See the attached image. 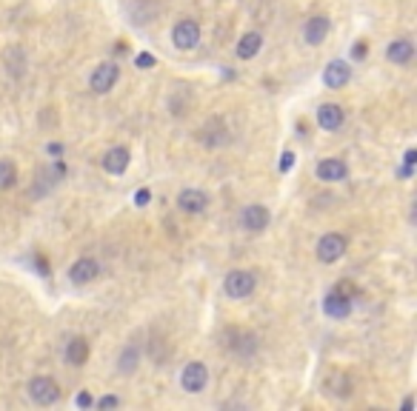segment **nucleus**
Masks as SVG:
<instances>
[{
	"mask_svg": "<svg viewBox=\"0 0 417 411\" xmlns=\"http://www.w3.org/2000/svg\"><path fill=\"white\" fill-rule=\"evenodd\" d=\"M254 286H258V277H254V272H246V269L229 272V274H226V283H223L226 295H229L231 300H243V297H249V295L254 292Z\"/></svg>",
	"mask_w": 417,
	"mask_h": 411,
	"instance_id": "1",
	"label": "nucleus"
},
{
	"mask_svg": "<svg viewBox=\"0 0 417 411\" xmlns=\"http://www.w3.org/2000/svg\"><path fill=\"white\" fill-rule=\"evenodd\" d=\"M223 340H226V349L231 354H238V357H251L254 351H258V337H254L251 331H246V329H229L223 334Z\"/></svg>",
	"mask_w": 417,
	"mask_h": 411,
	"instance_id": "2",
	"label": "nucleus"
},
{
	"mask_svg": "<svg viewBox=\"0 0 417 411\" xmlns=\"http://www.w3.org/2000/svg\"><path fill=\"white\" fill-rule=\"evenodd\" d=\"M29 397L37 403V405H52L60 400V389H57V383L52 377H46V374H37L29 380Z\"/></svg>",
	"mask_w": 417,
	"mask_h": 411,
	"instance_id": "3",
	"label": "nucleus"
},
{
	"mask_svg": "<svg viewBox=\"0 0 417 411\" xmlns=\"http://www.w3.org/2000/svg\"><path fill=\"white\" fill-rule=\"evenodd\" d=\"M172 43L177 46V49H183V52L195 49V46L200 43V23L197 20H180V23H175Z\"/></svg>",
	"mask_w": 417,
	"mask_h": 411,
	"instance_id": "4",
	"label": "nucleus"
},
{
	"mask_svg": "<svg viewBox=\"0 0 417 411\" xmlns=\"http://www.w3.org/2000/svg\"><path fill=\"white\" fill-rule=\"evenodd\" d=\"M346 249H349V240H346L343 234H326V237H320V243H317V260L320 263H337Z\"/></svg>",
	"mask_w": 417,
	"mask_h": 411,
	"instance_id": "5",
	"label": "nucleus"
},
{
	"mask_svg": "<svg viewBox=\"0 0 417 411\" xmlns=\"http://www.w3.org/2000/svg\"><path fill=\"white\" fill-rule=\"evenodd\" d=\"M121 78V66L118 63H100L95 71H91V78H89V86L95 94H106L114 83H118Z\"/></svg>",
	"mask_w": 417,
	"mask_h": 411,
	"instance_id": "6",
	"label": "nucleus"
},
{
	"mask_svg": "<svg viewBox=\"0 0 417 411\" xmlns=\"http://www.w3.org/2000/svg\"><path fill=\"white\" fill-rule=\"evenodd\" d=\"M200 143L208 149H218L223 146V143H229V129L220 117H212V120H206V126L200 129Z\"/></svg>",
	"mask_w": 417,
	"mask_h": 411,
	"instance_id": "7",
	"label": "nucleus"
},
{
	"mask_svg": "<svg viewBox=\"0 0 417 411\" xmlns=\"http://www.w3.org/2000/svg\"><path fill=\"white\" fill-rule=\"evenodd\" d=\"M180 383H183V389H186V392L197 394V392L206 389V383H208V369L203 366V362H189V366L183 369V374H180Z\"/></svg>",
	"mask_w": 417,
	"mask_h": 411,
	"instance_id": "8",
	"label": "nucleus"
},
{
	"mask_svg": "<svg viewBox=\"0 0 417 411\" xmlns=\"http://www.w3.org/2000/svg\"><path fill=\"white\" fill-rule=\"evenodd\" d=\"M329 29H332V20H329L326 15H314V17H309V20L303 23V40H306L309 46H317V43L326 40Z\"/></svg>",
	"mask_w": 417,
	"mask_h": 411,
	"instance_id": "9",
	"label": "nucleus"
},
{
	"mask_svg": "<svg viewBox=\"0 0 417 411\" xmlns=\"http://www.w3.org/2000/svg\"><path fill=\"white\" fill-rule=\"evenodd\" d=\"M269 220H272V214H269V209L260 206V203L246 206V209H243V217H240V223H243L246 231H263V229L269 226Z\"/></svg>",
	"mask_w": 417,
	"mask_h": 411,
	"instance_id": "10",
	"label": "nucleus"
},
{
	"mask_svg": "<svg viewBox=\"0 0 417 411\" xmlns=\"http://www.w3.org/2000/svg\"><path fill=\"white\" fill-rule=\"evenodd\" d=\"M98 274H100V265H98V260H91V257H80L72 269H69V280H72L75 286H86Z\"/></svg>",
	"mask_w": 417,
	"mask_h": 411,
	"instance_id": "11",
	"label": "nucleus"
},
{
	"mask_svg": "<svg viewBox=\"0 0 417 411\" xmlns=\"http://www.w3.org/2000/svg\"><path fill=\"white\" fill-rule=\"evenodd\" d=\"M129 160H132V155H129L126 146H114V149H109V152L103 155L100 166L106 168L109 175H123L126 168H129Z\"/></svg>",
	"mask_w": 417,
	"mask_h": 411,
	"instance_id": "12",
	"label": "nucleus"
},
{
	"mask_svg": "<svg viewBox=\"0 0 417 411\" xmlns=\"http://www.w3.org/2000/svg\"><path fill=\"white\" fill-rule=\"evenodd\" d=\"M177 206H180V211H186V214H200L208 206V198H206V191H200V189H183L177 195Z\"/></svg>",
	"mask_w": 417,
	"mask_h": 411,
	"instance_id": "13",
	"label": "nucleus"
},
{
	"mask_svg": "<svg viewBox=\"0 0 417 411\" xmlns=\"http://www.w3.org/2000/svg\"><path fill=\"white\" fill-rule=\"evenodd\" d=\"M323 311H326L329 317H335V320H343V317H349V314H352V300L343 297L340 292L332 288V292L323 297Z\"/></svg>",
	"mask_w": 417,
	"mask_h": 411,
	"instance_id": "14",
	"label": "nucleus"
},
{
	"mask_svg": "<svg viewBox=\"0 0 417 411\" xmlns=\"http://www.w3.org/2000/svg\"><path fill=\"white\" fill-rule=\"evenodd\" d=\"M343 120H346V114H343V106H337V103H323L317 109V123H320V129H326V132L340 129Z\"/></svg>",
	"mask_w": 417,
	"mask_h": 411,
	"instance_id": "15",
	"label": "nucleus"
},
{
	"mask_svg": "<svg viewBox=\"0 0 417 411\" xmlns=\"http://www.w3.org/2000/svg\"><path fill=\"white\" fill-rule=\"evenodd\" d=\"M349 78H352V69H349V63H343V60H332L326 66V71H323V83H326L329 89L346 86V83H349Z\"/></svg>",
	"mask_w": 417,
	"mask_h": 411,
	"instance_id": "16",
	"label": "nucleus"
},
{
	"mask_svg": "<svg viewBox=\"0 0 417 411\" xmlns=\"http://www.w3.org/2000/svg\"><path fill=\"white\" fill-rule=\"evenodd\" d=\"M317 177L320 180H343V177H349V166H346L340 157H329V160H320L317 163Z\"/></svg>",
	"mask_w": 417,
	"mask_h": 411,
	"instance_id": "17",
	"label": "nucleus"
},
{
	"mask_svg": "<svg viewBox=\"0 0 417 411\" xmlns=\"http://www.w3.org/2000/svg\"><path fill=\"white\" fill-rule=\"evenodd\" d=\"M260 46H263V37H260V32H246V35L238 40L235 52H238V58H240V60H251V58H258Z\"/></svg>",
	"mask_w": 417,
	"mask_h": 411,
	"instance_id": "18",
	"label": "nucleus"
},
{
	"mask_svg": "<svg viewBox=\"0 0 417 411\" xmlns=\"http://www.w3.org/2000/svg\"><path fill=\"white\" fill-rule=\"evenodd\" d=\"M86 360H89V340L86 337H72L66 343V362L69 366H83Z\"/></svg>",
	"mask_w": 417,
	"mask_h": 411,
	"instance_id": "19",
	"label": "nucleus"
},
{
	"mask_svg": "<svg viewBox=\"0 0 417 411\" xmlns=\"http://www.w3.org/2000/svg\"><path fill=\"white\" fill-rule=\"evenodd\" d=\"M386 58L391 63H398V66H406L411 58H414V46L411 40H391L389 43V49H386Z\"/></svg>",
	"mask_w": 417,
	"mask_h": 411,
	"instance_id": "20",
	"label": "nucleus"
},
{
	"mask_svg": "<svg viewBox=\"0 0 417 411\" xmlns=\"http://www.w3.org/2000/svg\"><path fill=\"white\" fill-rule=\"evenodd\" d=\"M137 362H141V351H137L134 346H126V349L121 351V357H118V371H121V374H134Z\"/></svg>",
	"mask_w": 417,
	"mask_h": 411,
	"instance_id": "21",
	"label": "nucleus"
},
{
	"mask_svg": "<svg viewBox=\"0 0 417 411\" xmlns=\"http://www.w3.org/2000/svg\"><path fill=\"white\" fill-rule=\"evenodd\" d=\"M17 183V166L12 160H0V191H6Z\"/></svg>",
	"mask_w": 417,
	"mask_h": 411,
	"instance_id": "22",
	"label": "nucleus"
},
{
	"mask_svg": "<svg viewBox=\"0 0 417 411\" xmlns=\"http://www.w3.org/2000/svg\"><path fill=\"white\" fill-rule=\"evenodd\" d=\"M329 385H337V389H332V394H337V397H349L352 394V380L346 374H335L329 380Z\"/></svg>",
	"mask_w": 417,
	"mask_h": 411,
	"instance_id": "23",
	"label": "nucleus"
},
{
	"mask_svg": "<svg viewBox=\"0 0 417 411\" xmlns=\"http://www.w3.org/2000/svg\"><path fill=\"white\" fill-rule=\"evenodd\" d=\"M335 292H340L343 297H349V300H355L357 295H360V288L352 283V280H340L337 286H335Z\"/></svg>",
	"mask_w": 417,
	"mask_h": 411,
	"instance_id": "24",
	"label": "nucleus"
},
{
	"mask_svg": "<svg viewBox=\"0 0 417 411\" xmlns=\"http://www.w3.org/2000/svg\"><path fill=\"white\" fill-rule=\"evenodd\" d=\"M414 163H417V152H414V149H409V152H406V157H403V168H400V175H403V177H411Z\"/></svg>",
	"mask_w": 417,
	"mask_h": 411,
	"instance_id": "25",
	"label": "nucleus"
},
{
	"mask_svg": "<svg viewBox=\"0 0 417 411\" xmlns=\"http://www.w3.org/2000/svg\"><path fill=\"white\" fill-rule=\"evenodd\" d=\"M118 405H121V397H112V394L98 400V408H118Z\"/></svg>",
	"mask_w": 417,
	"mask_h": 411,
	"instance_id": "26",
	"label": "nucleus"
},
{
	"mask_svg": "<svg viewBox=\"0 0 417 411\" xmlns=\"http://www.w3.org/2000/svg\"><path fill=\"white\" fill-rule=\"evenodd\" d=\"M149 198H152L149 191H146V189H141V191L134 195V203H137V206H146V203H149Z\"/></svg>",
	"mask_w": 417,
	"mask_h": 411,
	"instance_id": "27",
	"label": "nucleus"
},
{
	"mask_svg": "<svg viewBox=\"0 0 417 411\" xmlns=\"http://www.w3.org/2000/svg\"><path fill=\"white\" fill-rule=\"evenodd\" d=\"M292 166H294V155H292V152H286V155H283V163H281V172H289Z\"/></svg>",
	"mask_w": 417,
	"mask_h": 411,
	"instance_id": "28",
	"label": "nucleus"
},
{
	"mask_svg": "<svg viewBox=\"0 0 417 411\" xmlns=\"http://www.w3.org/2000/svg\"><path fill=\"white\" fill-rule=\"evenodd\" d=\"M137 66H141V69L143 66H154V58L152 55H137Z\"/></svg>",
	"mask_w": 417,
	"mask_h": 411,
	"instance_id": "29",
	"label": "nucleus"
},
{
	"mask_svg": "<svg viewBox=\"0 0 417 411\" xmlns=\"http://www.w3.org/2000/svg\"><path fill=\"white\" fill-rule=\"evenodd\" d=\"M78 405L89 408V405H91V397H89V394H80V397H78Z\"/></svg>",
	"mask_w": 417,
	"mask_h": 411,
	"instance_id": "30",
	"label": "nucleus"
},
{
	"mask_svg": "<svg viewBox=\"0 0 417 411\" xmlns=\"http://www.w3.org/2000/svg\"><path fill=\"white\" fill-rule=\"evenodd\" d=\"M363 46H366V43H357V49H355V55H357V58H363V55H366Z\"/></svg>",
	"mask_w": 417,
	"mask_h": 411,
	"instance_id": "31",
	"label": "nucleus"
}]
</instances>
